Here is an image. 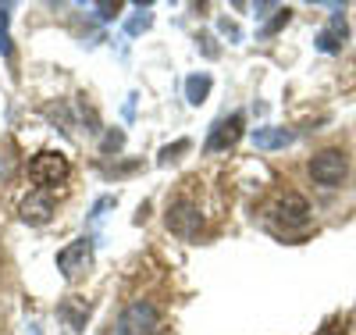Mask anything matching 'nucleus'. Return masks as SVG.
I'll return each instance as SVG.
<instances>
[{
    "label": "nucleus",
    "mask_w": 356,
    "mask_h": 335,
    "mask_svg": "<svg viewBox=\"0 0 356 335\" xmlns=\"http://www.w3.org/2000/svg\"><path fill=\"white\" fill-rule=\"evenodd\" d=\"M72 175V164L65 154H57V150H40V154L29 161V178L36 182L40 189H57L61 182H68Z\"/></svg>",
    "instance_id": "f257e3e1"
},
{
    "label": "nucleus",
    "mask_w": 356,
    "mask_h": 335,
    "mask_svg": "<svg viewBox=\"0 0 356 335\" xmlns=\"http://www.w3.org/2000/svg\"><path fill=\"white\" fill-rule=\"evenodd\" d=\"M349 164H346V154L342 150H321V154H314L310 161V178L317 182V186H342Z\"/></svg>",
    "instance_id": "f03ea898"
},
{
    "label": "nucleus",
    "mask_w": 356,
    "mask_h": 335,
    "mask_svg": "<svg viewBox=\"0 0 356 335\" xmlns=\"http://www.w3.org/2000/svg\"><path fill=\"white\" fill-rule=\"evenodd\" d=\"M89 264H93V242L89 239H75L72 247H65L61 254H57V267H61V275L68 282H75Z\"/></svg>",
    "instance_id": "7ed1b4c3"
},
{
    "label": "nucleus",
    "mask_w": 356,
    "mask_h": 335,
    "mask_svg": "<svg viewBox=\"0 0 356 335\" xmlns=\"http://www.w3.org/2000/svg\"><path fill=\"white\" fill-rule=\"evenodd\" d=\"M154 325H157V307H154V303H146V299H139L136 307L125 311V318L114 325L111 335H146Z\"/></svg>",
    "instance_id": "20e7f679"
},
{
    "label": "nucleus",
    "mask_w": 356,
    "mask_h": 335,
    "mask_svg": "<svg viewBox=\"0 0 356 335\" xmlns=\"http://www.w3.org/2000/svg\"><path fill=\"white\" fill-rule=\"evenodd\" d=\"M168 228H171L175 235H182V239H196L200 228H203V218H200V210H196L189 200H178V203H171V210H168Z\"/></svg>",
    "instance_id": "39448f33"
},
{
    "label": "nucleus",
    "mask_w": 356,
    "mask_h": 335,
    "mask_svg": "<svg viewBox=\"0 0 356 335\" xmlns=\"http://www.w3.org/2000/svg\"><path fill=\"white\" fill-rule=\"evenodd\" d=\"M243 129H246V118H243V114L221 118L218 125L211 129V136H207V150H211V154H221V150L235 146V143L243 139Z\"/></svg>",
    "instance_id": "423d86ee"
},
{
    "label": "nucleus",
    "mask_w": 356,
    "mask_h": 335,
    "mask_svg": "<svg viewBox=\"0 0 356 335\" xmlns=\"http://www.w3.org/2000/svg\"><path fill=\"white\" fill-rule=\"evenodd\" d=\"M54 215V193L50 189H36V193H29V200L22 203V218L29 225H47Z\"/></svg>",
    "instance_id": "0eeeda50"
},
{
    "label": "nucleus",
    "mask_w": 356,
    "mask_h": 335,
    "mask_svg": "<svg viewBox=\"0 0 356 335\" xmlns=\"http://www.w3.org/2000/svg\"><path fill=\"white\" fill-rule=\"evenodd\" d=\"M346 36H349V25H346V15H332L328 29H321V33H317L314 47H317L321 54H335V50H342Z\"/></svg>",
    "instance_id": "6e6552de"
},
{
    "label": "nucleus",
    "mask_w": 356,
    "mask_h": 335,
    "mask_svg": "<svg viewBox=\"0 0 356 335\" xmlns=\"http://www.w3.org/2000/svg\"><path fill=\"white\" fill-rule=\"evenodd\" d=\"M275 215H278L285 225L303 228V225H307V215H310V207H307V200H303V196L285 193V196H278V203H275Z\"/></svg>",
    "instance_id": "1a4fd4ad"
},
{
    "label": "nucleus",
    "mask_w": 356,
    "mask_h": 335,
    "mask_svg": "<svg viewBox=\"0 0 356 335\" xmlns=\"http://www.w3.org/2000/svg\"><path fill=\"white\" fill-rule=\"evenodd\" d=\"M253 143H257L260 150H282V146L292 143V132H289V129H260V132L253 136Z\"/></svg>",
    "instance_id": "9d476101"
},
{
    "label": "nucleus",
    "mask_w": 356,
    "mask_h": 335,
    "mask_svg": "<svg viewBox=\"0 0 356 335\" xmlns=\"http://www.w3.org/2000/svg\"><path fill=\"white\" fill-rule=\"evenodd\" d=\"M207 93H211V75H189V79H186V97H189V104H203Z\"/></svg>",
    "instance_id": "9b49d317"
},
{
    "label": "nucleus",
    "mask_w": 356,
    "mask_h": 335,
    "mask_svg": "<svg viewBox=\"0 0 356 335\" xmlns=\"http://www.w3.org/2000/svg\"><path fill=\"white\" fill-rule=\"evenodd\" d=\"M289 18H292V11H289V8H278V18H275L271 25H264V36H275L282 25H289Z\"/></svg>",
    "instance_id": "f8f14e48"
},
{
    "label": "nucleus",
    "mask_w": 356,
    "mask_h": 335,
    "mask_svg": "<svg viewBox=\"0 0 356 335\" xmlns=\"http://www.w3.org/2000/svg\"><path fill=\"white\" fill-rule=\"evenodd\" d=\"M186 150H189V139H178L175 146H164L161 150V161H175L178 154H186Z\"/></svg>",
    "instance_id": "ddd939ff"
},
{
    "label": "nucleus",
    "mask_w": 356,
    "mask_h": 335,
    "mask_svg": "<svg viewBox=\"0 0 356 335\" xmlns=\"http://www.w3.org/2000/svg\"><path fill=\"white\" fill-rule=\"evenodd\" d=\"M150 22H154V18H150V11H143V18H132V22H129V33H132V36H136V33H143V29L150 25Z\"/></svg>",
    "instance_id": "4468645a"
},
{
    "label": "nucleus",
    "mask_w": 356,
    "mask_h": 335,
    "mask_svg": "<svg viewBox=\"0 0 356 335\" xmlns=\"http://www.w3.org/2000/svg\"><path fill=\"white\" fill-rule=\"evenodd\" d=\"M346 328H349V325H346V321H339V318H335V321H328V328H324V335H349V332H346Z\"/></svg>",
    "instance_id": "2eb2a0df"
}]
</instances>
